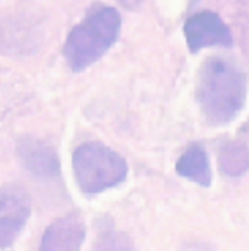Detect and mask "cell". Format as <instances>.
<instances>
[{
	"label": "cell",
	"mask_w": 249,
	"mask_h": 251,
	"mask_svg": "<svg viewBox=\"0 0 249 251\" xmlns=\"http://www.w3.org/2000/svg\"><path fill=\"white\" fill-rule=\"evenodd\" d=\"M71 162L76 183L84 194H99L114 188L126 180L129 174L126 159L99 142L80 145Z\"/></svg>",
	"instance_id": "3"
},
{
	"label": "cell",
	"mask_w": 249,
	"mask_h": 251,
	"mask_svg": "<svg viewBox=\"0 0 249 251\" xmlns=\"http://www.w3.org/2000/svg\"><path fill=\"white\" fill-rule=\"evenodd\" d=\"M94 251H135L134 243L129 235L122 230H116L114 227L103 229L99 232L94 245Z\"/></svg>",
	"instance_id": "10"
},
{
	"label": "cell",
	"mask_w": 249,
	"mask_h": 251,
	"mask_svg": "<svg viewBox=\"0 0 249 251\" xmlns=\"http://www.w3.org/2000/svg\"><path fill=\"white\" fill-rule=\"evenodd\" d=\"M86 239V226L80 213H68L45 230L40 251H80Z\"/></svg>",
	"instance_id": "5"
},
{
	"label": "cell",
	"mask_w": 249,
	"mask_h": 251,
	"mask_svg": "<svg viewBox=\"0 0 249 251\" xmlns=\"http://www.w3.org/2000/svg\"><path fill=\"white\" fill-rule=\"evenodd\" d=\"M18 156L23 166L35 176L52 180L61 174V162H59L57 153L38 138H24L18 145Z\"/></svg>",
	"instance_id": "6"
},
{
	"label": "cell",
	"mask_w": 249,
	"mask_h": 251,
	"mask_svg": "<svg viewBox=\"0 0 249 251\" xmlns=\"http://www.w3.org/2000/svg\"><path fill=\"white\" fill-rule=\"evenodd\" d=\"M176 172L203 188H208L213 181V172L208 154L205 148L199 143L191 145L181 154L180 161L176 162Z\"/></svg>",
	"instance_id": "7"
},
{
	"label": "cell",
	"mask_w": 249,
	"mask_h": 251,
	"mask_svg": "<svg viewBox=\"0 0 249 251\" xmlns=\"http://www.w3.org/2000/svg\"><path fill=\"white\" fill-rule=\"evenodd\" d=\"M219 167L228 176H241L249 170V147L243 142H227L219 151Z\"/></svg>",
	"instance_id": "8"
},
{
	"label": "cell",
	"mask_w": 249,
	"mask_h": 251,
	"mask_svg": "<svg viewBox=\"0 0 249 251\" xmlns=\"http://www.w3.org/2000/svg\"><path fill=\"white\" fill-rule=\"evenodd\" d=\"M30 215L29 194L19 186L0 188V218H24Z\"/></svg>",
	"instance_id": "9"
},
{
	"label": "cell",
	"mask_w": 249,
	"mask_h": 251,
	"mask_svg": "<svg viewBox=\"0 0 249 251\" xmlns=\"http://www.w3.org/2000/svg\"><path fill=\"white\" fill-rule=\"evenodd\" d=\"M184 37L189 51L194 54L209 46L228 48L233 43L228 25L214 11H200L192 15L184 24Z\"/></svg>",
	"instance_id": "4"
},
{
	"label": "cell",
	"mask_w": 249,
	"mask_h": 251,
	"mask_svg": "<svg viewBox=\"0 0 249 251\" xmlns=\"http://www.w3.org/2000/svg\"><path fill=\"white\" fill-rule=\"evenodd\" d=\"M246 75L230 59L213 56L202 64L197 78V102L213 126L233 121L246 102Z\"/></svg>",
	"instance_id": "1"
},
{
	"label": "cell",
	"mask_w": 249,
	"mask_h": 251,
	"mask_svg": "<svg viewBox=\"0 0 249 251\" xmlns=\"http://www.w3.org/2000/svg\"><path fill=\"white\" fill-rule=\"evenodd\" d=\"M121 32V15L113 6H103L75 25L67 37L64 56L73 72H83L114 45Z\"/></svg>",
	"instance_id": "2"
},
{
	"label": "cell",
	"mask_w": 249,
	"mask_h": 251,
	"mask_svg": "<svg viewBox=\"0 0 249 251\" xmlns=\"http://www.w3.org/2000/svg\"><path fill=\"white\" fill-rule=\"evenodd\" d=\"M27 220L24 218H0V250L10 248L21 234Z\"/></svg>",
	"instance_id": "11"
}]
</instances>
